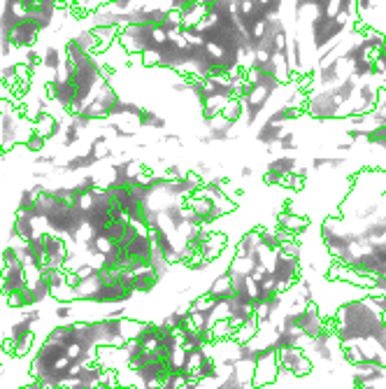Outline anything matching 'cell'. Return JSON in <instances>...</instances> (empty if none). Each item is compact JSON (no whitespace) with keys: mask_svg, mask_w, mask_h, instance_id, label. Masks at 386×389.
<instances>
[{"mask_svg":"<svg viewBox=\"0 0 386 389\" xmlns=\"http://www.w3.org/2000/svg\"><path fill=\"white\" fill-rule=\"evenodd\" d=\"M277 350H263L258 361L254 364V375H251V387L261 389V387H270L272 382H277Z\"/></svg>","mask_w":386,"mask_h":389,"instance_id":"obj_1","label":"cell"},{"mask_svg":"<svg viewBox=\"0 0 386 389\" xmlns=\"http://www.w3.org/2000/svg\"><path fill=\"white\" fill-rule=\"evenodd\" d=\"M26 289V271L23 266H2L0 268V292L7 296Z\"/></svg>","mask_w":386,"mask_h":389,"instance_id":"obj_2","label":"cell"},{"mask_svg":"<svg viewBox=\"0 0 386 389\" xmlns=\"http://www.w3.org/2000/svg\"><path fill=\"white\" fill-rule=\"evenodd\" d=\"M207 294L212 296V298H214L217 303L233 298V289H230V277H228V273L217 275V277L212 280V284L207 287Z\"/></svg>","mask_w":386,"mask_h":389,"instance_id":"obj_3","label":"cell"},{"mask_svg":"<svg viewBox=\"0 0 386 389\" xmlns=\"http://www.w3.org/2000/svg\"><path fill=\"white\" fill-rule=\"evenodd\" d=\"M151 247H154V242L149 240V235H140V233H135L130 240L126 242L128 254H130V256H137V259H147L149 252H151Z\"/></svg>","mask_w":386,"mask_h":389,"instance_id":"obj_4","label":"cell"},{"mask_svg":"<svg viewBox=\"0 0 386 389\" xmlns=\"http://www.w3.org/2000/svg\"><path fill=\"white\" fill-rule=\"evenodd\" d=\"M258 245H261V242H258V231L251 229V231H247L240 240H238V245H235V254H238V256H249Z\"/></svg>","mask_w":386,"mask_h":389,"instance_id":"obj_5","label":"cell"},{"mask_svg":"<svg viewBox=\"0 0 386 389\" xmlns=\"http://www.w3.org/2000/svg\"><path fill=\"white\" fill-rule=\"evenodd\" d=\"M212 343H221V340H230L233 338V326L228 324V319H217L212 329H209Z\"/></svg>","mask_w":386,"mask_h":389,"instance_id":"obj_6","label":"cell"},{"mask_svg":"<svg viewBox=\"0 0 386 389\" xmlns=\"http://www.w3.org/2000/svg\"><path fill=\"white\" fill-rule=\"evenodd\" d=\"M142 326H145L142 319L124 317V319H121V338H124V340H133V338H137L140 336V331H142Z\"/></svg>","mask_w":386,"mask_h":389,"instance_id":"obj_7","label":"cell"},{"mask_svg":"<svg viewBox=\"0 0 386 389\" xmlns=\"http://www.w3.org/2000/svg\"><path fill=\"white\" fill-rule=\"evenodd\" d=\"M28 333H33V326L28 324V322H26V319H23V317H21L19 322H14V324H12V329H10V340H19V338H23V336H28Z\"/></svg>","mask_w":386,"mask_h":389,"instance_id":"obj_8","label":"cell"},{"mask_svg":"<svg viewBox=\"0 0 386 389\" xmlns=\"http://www.w3.org/2000/svg\"><path fill=\"white\" fill-rule=\"evenodd\" d=\"M5 298H7V305H10L12 310H26V289L7 294Z\"/></svg>","mask_w":386,"mask_h":389,"instance_id":"obj_9","label":"cell"},{"mask_svg":"<svg viewBox=\"0 0 386 389\" xmlns=\"http://www.w3.org/2000/svg\"><path fill=\"white\" fill-rule=\"evenodd\" d=\"M54 315H56V319H61V322H68V319L74 315V303H56Z\"/></svg>","mask_w":386,"mask_h":389,"instance_id":"obj_10","label":"cell"},{"mask_svg":"<svg viewBox=\"0 0 386 389\" xmlns=\"http://www.w3.org/2000/svg\"><path fill=\"white\" fill-rule=\"evenodd\" d=\"M119 389H137V387H119Z\"/></svg>","mask_w":386,"mask_h":389,"instance_id":"obj_11","label":"cell"}]
</instances>
